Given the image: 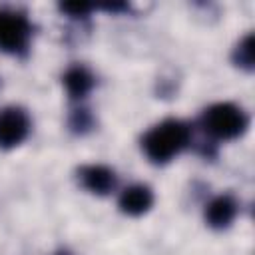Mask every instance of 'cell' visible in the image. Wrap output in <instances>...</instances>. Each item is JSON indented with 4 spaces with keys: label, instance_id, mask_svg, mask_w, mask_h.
I'll return each mask as SVG.
<instances>
[{
    "label": "cell",
    "instance_id": "6da1fadb",
    "mask_svg": "<svg viewBox=\"0 0 255 255\" xmlns=\"http://www.w3.org/2000/svg\"><path fill=\"white\" fill-rule=\"evenodd\" d=\"M189 141V128L179 120H165L153 126L141 139L145 155L155 163H165Z\"/></svg>",
    "mask_w": 255,
    "mask_h": 255
},
{
    "label": "cell",
    "instance_id": "7a4b0ae2",
    "mask_svg": "<svg viewBox=\"0 0 255 255\" xmlns=\"http://www.w3.org/2000/svg\"><path fill=\"white\" fill-rule=\"evenodd\" d=\"M247 116L235 104L223 102L215 104L205 110L203 114V128L209 135L217 139H235L247 129Z\"/></svg>",
    "mask_w": 255,
    "mask_h": 255
},
{
    "label": "cell",
    "instance_id": "3957f363",
    "mask_svg": "<svg viewBox=\"0 0 255 255\" xmlns=\"http://www.w3.org/2000/svg\"><path fill=\"white\" fill-rule=\"evenodd\" d=\"M32 28L30 22L12 12H0V48L6 52H20L28 46Z\"/></svg>",
    "mask_w": 255,
    "mask_h": 255
},
{
    "label": "cell",
    "instance_id": "277c9868",
    "mask_svg": "<svg viewBox=\"0 0 255 255\" xmlns=\"http://www.w3.org/2000/svg\"><path fill=\"white\" fill-rule=\"evenodd\" d=\"M30 131V120L20 108L0 110V147H14L24 141Z\"/></svg>",
    "mask_w": 255,
    "mask_h": 255
},
{
    "label": "cell",
    "instance_id": "5b68a950",
    "mask_svg": "<svg viewBox=\"0 0 255 255\" xmlns=\"http://www.w3.org/2000/svg\"><path fill=\"white\" fill-rule=\"evenodd\" d=\"M153 203V193L145 185H131L120 195V209L128 215H141Z\"/></svg>",
    "mask_w": 255,
    "mask_h": 255
},
{
    "label": "cell",
    "instance_id": "8992f818",
    "mask_svg": "<svg viewBox=\"0 0 255 255\" xmlns=\"http://www.w3.org/2000/svg\"><path fill=\"white\" fill-rule=\"evenodd\" d=\"M235 213H237V203L231 195H219V197L211 199L205 207L207 223L211 227H217V229L227 227L235 219Z\"/></svg>",
    "mask_w": 255,
    "mask_h": 255
},
{
    "label": "cell",
    "instance_id": "52a82bcc",
    "mask_svg": "<svg viewBox=\"0 0 255 255\" xmlns=\"http://www.w3.org/2000/svg\"><path fill=\"white\" fill-rule=\"evenodd\" d=\"M80 177L86 189H90L92 193H100V195L112 191L116 185V175L106 165H86L82 167Z\"/></svg>",
    "mask_w": 255,
    "mask_h": 255
},
{
    "label": "cell",
    "instance_id": "ba28073f",
    "mask_svg": "<svg viewBox=\"0 0 255 255\" xmlns=\"http://www.w3.org/2000/svg\"><path fill=\"white\" fill-rule=\"evenodd\" d=\"M64 86H66V90L72 98H84L92 90L94 78L86 68L74 66L64 74Z\"/></svg>",
    "mask_w": 255,
    "mask_h": 255
},
{
    "label": "cell",
    "instance_id": "9c48e42d",
    "mask_svg": "<svg viewBox=\"0 0 255 255\" xmlns=\"http://www.w3.org/2000/svg\"><path fill=\"white\" fill-rule=\"evenodd\" d=\"M237 62L239 66L253 68V36L247 34L245 40L237 46Z\"/></svg>",
    "mask_w": 255,
    "mask_h": 255
},
{
    "label": "cell",
    "instance_id": "30bf717a",
    "mask_svg": "<svg viewBox=\"0 0 255 255\" xmlns=\"http://www.w3.org/2000/svg\"><path fill=\"white\" fill-rule=\"evenodd\" d=\"M62 10L70 12L72 16H84V14H88L92 10V6H88V4H64Z\"/></svg>",
    "mask_w": 255,
    "mask_h": 255
},
{
    "label": "cell",
    "instance_id": "8fae6325",
    "mask_svg": "<svg viewBox=\"0 0 255 255\" xmlns=\"http://www.w3.org/2000/svg\"><path fill=\"white\" fill-rule=\"evenodd\" d=\"M60 255H66V253H60Z\"/></svg>",
    "mask_w": 255,
    "mask_h": 255
}]
</instances>
